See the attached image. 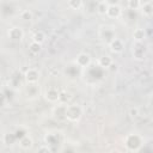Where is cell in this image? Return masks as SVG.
<instances>
[{
    "instance_id": "cell-1",
    "label": "cell",
    "mask_w": 153,
    "mask_h": 153,
    "mask_svg": "<svg viewBox=\"0 0 153 153\" xmlns=\"http://www.w3.org/2000/svg\"><path fill=\"white\" fill-rule=\"evenodd\" d=\"M81 117H82V108L79 104L66 105V110H65V118L66 120H68L69 122L76 123L80 121Z\"/></svg>"
},
{
    "instance_id": "cell-11",
    "label": "cell",
    "mask_w": 153,
    "mask_h": 153,
    "mask_svg": "<svg viewBox=\"0 0 153 153\" xmlns=\"http://www.w3.org/2000/svg\"><path fill=\"white\" fill-rule=\"evenodd\" d=\"M112 59L109 56V55H103L98 59V66L99 67H103V68H109L111 65H112Z\"/></svg>"
},
{
    "instance_id": "cell-5",
    "label": "cell",
    "mask_w": 153,
    "mask_h": 153,
    "mask_svg": "<svg viewBox=\"0 0 153 153\" xmlns=\"http://www.w3.org/2000/svg\"><path fill=\"white\" fill-rule=\"evenodd\" d=\"M24 78H25V80H26L27 84L33 85V84H36V82L39 80V72H38L36 68H29V69L25 72Z\"/></svg>"
},
{
    "instance_id": "cell-15",
    "label": "cell",
    "mask_w": 153,
    "mask_h": 153,
    "mask_svg": "<svg viewBox=\"0 0 153 153\" xmlns=\"http://www.w3.org/2000/svg\"><path fill=\"white\" fill-rule=\"evenodd\" d=\"M32 41H35V42L42 44V43L45 41V33H44L43 31H41V30L36 31V32L33 33V36H32Z\"/></svg>"
},
{
    "instance_id": "cell-10",
    "label": "cell",
    "mask_w": 153,
    "mask_h": 153,
    "mask_svg": "<svg viewBox=\"0 0 153 153\" xmlns=\"http://www.w3.org/2000/svg\"><path fill=\"white\" fill-rule=\"evenodd\" d=\"M139 10H140V12H141V14H142L143 17L149 18V17L152 16V13H153V6H152V2H151V1H146V2L141 4V6H140Z\"/></svg>"
},
{
    "instance_id": "cell-16",
    "label": "cell",
    "mask_w": 153,
    "mask_h": 153,
    "mask_svg": "<svg viewBox=\"0 0 153 153\" xmlns=\"http://www.w3.org/2000/svg\"><path fill=\"white\" fill-rule=\"evenodd\" d=\"M19 16H20V18H22L23 20H31V19L33 18V13H32L30 10H24V11H22Z\"/></svg>"
},
{
    "instance_id": "cell-2",
    "label": "cell",
    "mask_w": 153,
    "mask_h": 153,
    "mask_svg": "<svg viewBox=\"0 0 153 153\" xmlns=\"http://www.w3.org/2000/svg\"><path fill=\"white\" fill-rule=\"evenodd\" d=\"M124 143L128 148V151H134L137 152L141 149V146L143 143L142 137L139 134H128L124 139Z\"/></svg>"
},
{
    "instance_id": "cell-13",
    "label": "cell",
    "mask_w": 153,
    "mask_h": 153,
    "mask_svg": "<svg viewBox=\"0 0 153 153\" xmlns=\"http://www.w3.org/2000/svg\"><path fill=\"white\" fill-rule=\"evenodd\" d=\"M67 5L71 10H74V11H78L82 7V0H68L67 1Z\"/></svg>"
},
{
    "instance_id": "cell-19",
    "label": "cell",
    "mask_w": 153,
    "mask_h": 153,
    "mask_svg": "<svg viewBox=\"0 0 153 153\" xmlns=\"http://www.w3.org/2000/svg\"><path fill=\"white\" fill-rule=\"evenodd\" d=\"M129 115H130L131 117H137V116L140 115V110H139V108H131V109L129 110Z\"/></svg>"
},
{
    "instance_id": "cell-3",
    "label": "cell",
    "mask_w": 153,
    "mask_h": 153,
    "mask_svg": "<svg viewBox=\"0 0 153 153\" xmlns=\"http://www.w3.org/2000/svg\"><path fill=\"white\" fill-rule=\"evenodd\" d=\"M75 65L80 68H86L91 65L92 62V59H91V55L90 54H86V53H80L76 57H75Z\"/></svg>"
},
{
    "instance_id": "cell-4",
    "label": "cell",
    "mask_w": 153,
    "mask_h": 153,
    "mask_svg": "<svg viewBox=\"0 0 153 153\" xmlns=\"http://www.w3.org/2000/svg\"><path fill=\"white\" fill-rule=\"evenodd\" d=\"M122 14V8L117 5V4H109L108 7H106V11H105V16L109 17V18H120Z\"/></svg>"
},
{
    "instance_id": "cell-14",
    "label": "cell",
    "mask_w": 153,
    "mask_h": 153,
    "mask_svg": "<svg viewBox=\"0 0 153 153\" xmlns=\"http://www.w3.org/2000/svg\"><path fill=\"white\" fill-rule=\"evenodd\" d=\"M29 50H30V53H32V54H38L41 50H42V44L41 43H37V42H35V41H31V43L29 44Z\"/></svg>"
},
{
    "instance_id": "cell-17",
    "label": "cell",
    "mask_w": 153,
    "mask_h": 153,
    "mask_svg": "<svg viewBox=\"0 0 153 153\" xmlns=\"http://www.w3.org/2000/svg\"><path fill=\"white\" fill-rule=\"evenodd\" d=\"M108 2L106 1H100L98 5H97V12L99 14H105V11H106V7H108Z\"/></svg>"
},
{
    "instance_id": "cell-7",
    "label": "cell",
    "mask_w": 153,
    "mask_h": 153,
    "mask_svg": "<svg viewBox=\"0 0 153 153\" xmlns=\"http://www.w3.org/2000/svg\"><path fill=\"white\" fill-rule=\"evenodd\" d=\"M44 97L49 103H57L60 97V91L56 87H49L44 92Z\"/></svg>"
},
{
    "instance_id": "cell-6",
    "label": "cell",
    "mask_w": 153,
    "mask_h": 153,
    "mask_svg": "<svg viewBox=\"0 0 153 153\" xmlns=\"http://www.w3.org/2000/svg\"><path fill=\"white\" fill-rule=\"evenodd\" d=\"M109 47H110V50L115 54H120L122 53V50L124 49V42L121 39V38H112L110 42H109Z\"/></svg>"
},
{
    "instance_id": "cell-12",
    "label": "cell",
    "mask_w": 153,
    "mask_h": 153,
    "mask_svg": "<svg viewBox=\"0 0 153 153\" xmlns=\"http://www.w3.org/2000/svg\"><path fill=\"white\" fill-rule=\"evenodd\" d=\"M133 38L135 42H142L145 38H146V32L141 27H137L133 31Z\"/></svg>"
},
{
    "instance_id": "cell-18",
    "label": "cell",
    "mask_w": 153,
    "mask_h": 153,
    "mask_svg": "<svg viewBox=\"0 0 153 153\" xmlns=\"http://www.w3.org/2000/svg\"><path fill=\"white\" fill-rule=\"evenodd\" d=\"M141 4L142 2L140 0H128V6L131 10H139L140 6H141Z\"/></svg>"
},
{
    "instance_id": "cell-20",
    "label": "cell",
    "mask_w": 153,
    "mask_h": 153,
    "mask_svg": "<svg viewBox=\"0 0 153 153\" xmlns=\"http://www.w3.org/2000/svg\"><path fill=\"white\" fill-rule=\"evenodd\" d=\"M38 152H51L53 149L48 146V143L45 145V146H41V147H38V149H37Z\"/></svg>"
},
{
    "instance_id": "cell-9",
    "label": "cell",
    "mask_w": 153,
    "mask_h": 153,
    "mask_svg": "<svg viewBox=\"0 0 153 153\" xmlns=\"http://www.w3.org/2000/svg\"><path fill=\"white\" fill-rule=\"evenodd\" d=\"M18 143H19V146H20L22 149L27 151V149H30V148L33 146V140H32L29 135H23V136L19 139Z\"/></svg>"
},
{
    "instance_id": "cell-8",
    "label": "cell",
    "mask_w": 153,
    "mask_h": 153,
    "mask_svg": "<svg viewBox=\"0 0 153 153\" xmlns=\"http://www.w3.org/2000/svg\"><path fill=\"white\" fill-rule=\"evenodd\" d=\"M7 35H8V37H10L12 41H20V39L23 38V36H24V32H23V30H22L20 27L13 26V27H11V29L8 30Z\"/></svg>"
}]
</instances>
